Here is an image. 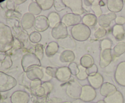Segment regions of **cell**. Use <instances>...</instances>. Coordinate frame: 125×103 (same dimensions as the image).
<instances>
[{
    "label": "cell",
    "instance_id": "obj_50",
    "mask_svg": "<svg viewBox=\"0 0 125 103\" xmlns=\"http://www.w3.org/2000/svg\"><path fill=\"white\" fill-rule=\"evenodd\" d=\"M3 2V1H1V0H0V3H1V2Z\"/></svg>",
    "mask_w": 125,
    "mask_h": 103
},
{
    "label": "cell",
    "instance_id": "obj_49",
    "mask_svg": "<svg viewBox=\"0 0 125 103\" xmlns=\"http://www.w3.org/2000/svg\"><path fill=\"white\" fill-rule=\"evenodd\" d=\"M105 103V102L104 100H100L98 102H96V103Z\"/></svg>",
    "mask_w": 125,
    "mask_h": 103
},
{
    "label": "cell",
    "instance_id": "obj_30",
    "mask_svg": "<svg viewBox=\"0 0 125 103\" xmlns=\"http://www.w3.org/2000/svg\"><path fill=\"white\" fill-rule=\"evenodd\" d=\"M42 8H40V6H39L36 1H32L30 4H29V6H28V11L29 13H31L33 15H38L40 14L42 12Z\"/></svg>",
    "mask_w": 125,
    "mask_h": 103
},
{
    "label": "cell",
    "instance_id": "obj_2",
    "mask_svg": "<svg viewBox=\"0 0 125 103\" xmlns=\"http://www.w3.org/2000/svg\"><path fill=\"white\" fill-rule=\"evenodd\" d=\"M71 35L73 39L78 41H85L91 35V30L89 27L80 23L73 26L71 29Z\"/></svg>",
    "mask_w": 125,
    "mask_h": 103
},
{
    "label": "cell",
    "instance_id": "obj_18",
    "mask_svg": "<svg viewBox=\"0 0 125 103\" xmlns=\"http://www.w3.org/2000/svg\"><path fill=\"white\" fill-rule=\"evenodd\" d=\"M35 17L30 13H26L22 16L21 19V25L25 30L31 29L34 26V23Z\"/></svg>",
    "mask_w": 125,
    "mask_h": 103
},
{
    "label": "cell",
    "instance_id": "obj_10",
    "mask_svg": "<svg viewBox=\"0 0 125 103\" xmlns=\"http://www.w3.org/2000/svg\"><path fill=\"white\" fill-rule=\"evenodd\" d=\"M82 21L81 16L73 14V13H67L64 15L61 18V22L67 27L74 26L78 24H80Z\"/></svg>",
    "mask_w": 125,
    "mask_h": 103
},
{
    "label": "cell",
    "instance_id": "obj_26",
    "mask_svg": "<svg viewBox=\"0 0 125 103\" xmlns=\"http://www.w3.org/2000/svg\"><path fill=\"white\" fill-rule=\"evenodd\" d=\"M12 61L9 55H6L3 59L0 60V71L4 72L7 71L12 67Z\"/></svg>",
    "mask_w": 125,
    "mask_h": 103
},
{
    "label": "cell",
    "instance_id": "obj_45",
    "mask_svg": "<svg viewBox=\"0 0 125 103\" xmlns=\"http://www.w3.org/2000/svg\"><path fill=\"white\" fill-rule=\"evenodd\" d=\"M62 99L57 97H52L46 99L43 103H62Z\"/></svg>",
    "mask_w": 125,
    "mask_h": 103
},
{
    "label": "cell",
    "instance_id": "obj_37",
    "mask_svg": "<svg viewBox=\"0 0 125 103\" xmlns=\"http://www.w3.org/2000/svg\"><path fill=\"white\" fill-rule=\"evenodd\" d=\"M57 68L53 67H47L45 68V73H44L46 74L48 76L51 78L56 77V73L57 71Z\"/></svg>",
    "mask_w": 125,
    "mask_h": 103
},
{
    "label": "cell",
    "instance_id": "obj_14",
    "mask_svg": "<svg viewBox=\"0 0 125 103\" xmlns=\"http://www.w3.org/2000/svg\"><path fill=\"white\" fill-rule=\"evenodd\" d=\"M116 18L117 15L113 12H109L107 14H102L98 18V23L101 27L106 29L111 25V22L115 20Z\"/></svg>",
    "mask_w": 125,
    "mask_h": 103
},
{
    "label": "cell",
    "instance_id": "obj_20",
    "mask_svg": "<svg viewBox=\"0 0 125 103\" xmlns=\"http://www.w3.org/2000/svg\"><path fill=\"white\" fill-rule=\"evenodd\" d=\"M107 6L111 12L117 13L120 12L123 7V1L122 0H108Z\"/></svg>",
    "mask_w": 125,
    "mask_h": 103
},
{
    "label": "cell",
    "instance_id": "obj_35",
    "mask_svg": "<svg viewBox=\"0 0 125 103\" xmlns=\"http://www.w3.org/2000/svg\"><path fill=\"white\" fill-rule=\"evenodd\" d=\"M29 39L31 42L32 43L39 44L42 39V36L40 33L38 32H32L29 35Z\"/></svg>",
    "mask_w": 125,
    "mask_h": 103
},
{
    "label": "cell",
    "instance_id": "obj_21",
    "mask_svg": "<svg viewBox=\"0 0 125 103\" xmlns=\"http://www.w3.org/2000/svg\"><path fill=\"white\" fill-rule=\"evenodd\" d=\"M105 103H124V98L120 92L117 90L112 95L105 97Z\"/></svg>",
    "mask_w": 125,
    "mask_h": 103
},
{
    "label": "cell",
    "instance_id": "obj_34",
    "mask_svg": "<svg viewBox=\"0 0 125 103\" xmlns=\"http://www.w3.org/2000/svg\"><path fill=\"white\" fill-rule=\"evenodd\" d=\"M78 67H79V72L76 76L77 78H78V79L81 80V81H83V80H85L86 79H87L89 76H88L87 73L86 68L84 67H83L81 65H78Z\"/></svg>",
    "mask_w": 125,
    "mask_h": 103
},
{
    "label": "cell",
    "instance_id": "obj_41",
    "mask_svg": "<svg viewBox=\"0 0 125 103\" xmlns=\"http://www.w3.org/2000/svg\"><path fill=\"white\" fill-rule=\"evenodd\" d=\"M68 68H69L70 70L71 73H72V75H74V76H76L79 72V69L78 67V65H77V64L74 62L73 63H70V64L68 65Z\"/></svg>",
    "mask_w": 125,
    "mask_h": 103
},
{
    "label": "cell",
    "instance_id": "obj_3",
    "mask_svg": "<svg viewBox=\"0 0 125 103\" xmlns=\"http://www.w3.org/2000/svg\"><path fill=\"white\" fill-rule=\"evenodd\" d=\"M21 66L24 71L26 72L32 67H41V63L34 53H27L22 57Z\"/></svg>",
    "mask_w": 125,
    "mask_h": 103
},
{
    "label": "cell",
    "instance_id": "obj_46",
    "mask_svg": "<svg viewBox=\"0 0 125 103\" xmlns=\"http://www.w3.org/2000/svg\"><path fill=\"white\" fill-rule=\"evenodd\" d=\"M115 21L116 24H118V25H122L123 24H124L125 23V18L124 17H122V16L117 17L116 19H115Z\"/></svg>",
    "mask_w": 125,
    "mask_h": 103
},
{
    "label": "cell",
    "instance_id": "obj_12",
    "mask_svg": "<svg viewBox=\"0 0 125 103\" xmlns=\"http://www.w3.org/2000/svg\"><path fill=\"white\" fill-rule=\"evenodd\" d=\"M115 79L117 83L125 87V61L118 64L115 72Z\"/></svg>",
    "mask_w": 125,
    "mask_h": 103
},
{
    "label": "cell",
    "instance_id": "obj_47",
    "mask_svg": "<svg viewBox=\"0 0 125 103\" xmlns=\"http://www.w3.org/2000/svg\"><path fill=\"white\" fill-rule=\"evenodd\" d=\"M72 103H85V102H84L80 99H76L74 101H73Z\"/></svg>",
    "mask_w": 125,
    "mask_h": 103
},
{
    "label": "cell",
    "instance_id": "obj_22",
    "mask_svg": "<svg viewBox=\"0 0 125 103\" xmlns=\"http://www.w3.org/2000/svg\"><path fill=\"white\" fill-rule=\"evenodd\" d=\"M75 59V55L74 52L70 50H66L63 51L60 55L59 59L62 63H73Z\"/></svg>",
    "mask_w": 125,
    "mask_h": 103
},
{
    "label": "cell",
    "instance_id": "obj_11",
    "mask_svg": "<svg viewBox=\"0 0 125 103\" xmlns=\"http://www.w3.org/2000/svg\"><path fill=\"white\" fill-rule=\"evenodd\" d=\"M82 86L75 81H73L68 84L67 88V93L70 97L74 99L80 98Z\"/></svg>",
    "mask_w": 125,
    "mask_h": 103
},
{
    "label": "cell",
    "instance_id": "obj_31",
    "mask_svg": "<svg viewBox=\"0 0 125 103\" xmlns=\"http://www.w3.org/2000/svg\"><path fill=\"white\" fill-rule=\"evenodd\" d=\"M35 1L43 10L50 9L54 5V0H36Z\"/></svg>",
    "mask_w": 125,
    "mask_h": 103
},
{
    "label": "cell",
    "instance_id": "obj_43",
    "mask_svg": "<svg viewBox=\"0 0 125 103\" xmlns=\"http://www.w3.org/2000/svg\"><path fill=\"white\" fill-rule=\"evenodd\" d=\"M42 81L40 79H35L31 81L30 82V87L32 90L37 89V88L40 87L42 85Z\"/></svg>",
    "mask_w": 125,
    "mask_h": 103
},
{
    "label": "cell",
    "instance_id": "obj_29",
    "mask_svg": "<svg viewBox=\"0 0 125 103\" xmlns=\"http://www.w3.org/2000/svg\"><path fill=\"white\" fill-rule=\"evenodd\" d=\"M125 52V42L120 41L115 46L112 50V55L115 57H118Z\"/></svg>",
    "mask_w": 125,
    "mask_h": 103
},
{
    "label": "cell",
    "instance_id": "obj_38",
    "mask_svg": "<svg viewBox=\"0 0 125 103\" xmlns=\"http://www.w3.org/2000/svg\"><path fill=\"white\" fill-rule=\"evenodd\" d=\"M53 6L57 12H61L67 7L62 0H54Z\"/></svg>",
    "mask_w": 125,
    "mask_h": 103
},
{
    "label": "cell",
    "instance_id": "obj_51",
    "mask_svg": "<svg viewBox=\"0 0 125 103\" xmlns=\"http://www.w3.org/2000/svg\"><path fill=\"white\" fill-rule=\"evenodd\" d=\"M35 103H39V102H35Z\"/></svg>",
    "mask_w": 125,
    "mask_h": 103
},
{
    "label": "cell",
    "instance_id": "obj_39",
    "mask_svg": "<svg viewBox=\"0 0 125 103\" xmlns=\"http://www.w3.org/2000/svg\"><path fill=\"white\" fill-rule=\"evenodd\" d=\"M107 34V30L103 27H99L94 33V36L97 39H100L106 36Z\"/></svg>",
    "mask_w": 125,
    "mask_h": 103
},
{
    "label": "cell",
    "instance_id": "obj_27",
    "mask_svg": "<svg viewBox=\"0 0 125 103\" xmlns=\"http://www.w3.org/2000/svg\"><path fill=\"white\" fill-rule=\"evenodd\" d=\"M94 64V59L90 55L86 54L81 57L80 59V65L88 69Z\"/></svg>",
    "mask_w": 125,
    "mask_h": 103
},
{
    "label": "cell",
    "instance_id": "obj_13",
    "mask_svg": "<svg viewBox=\"0 0 125 103\" xmlns=\"http://www.w3.org/2000/svg\"><path fill=\"white\" fill-rule=\"evenodd\" d=\"M26 76L29 80H42L44 77L43 69L42 67H34L26 72Z\"/></svg>",
    "mask_w": 125,
    "mask_h": 103
},
{
    "label": "cell",
    "instance_id": "obj_33",
    "mask_svg": "<svg viewBox=\"0 0 125 103\" xmlns=\"http://www.w3.org/2000/svg\"><path fill=\"white\" fill-rule=\"evenodd\" d=\"M100 1H94L92 5L91 6V8L94 12V15L97 18L100 17L102 15V10L101 8V6L100 5Z\"/></svg>",
    "mask_w": 125,
    "mask_h": 103
},
{
    "label": "cell",
    "instance_id": "obj_5",
    "mask_svg": "<svg viewBox=\"0 0 125 103\" xmlns=\"http://www.w3.org/2000/svg\"><path fill=\"white\" fill-rule=\"evenodd\" d=\"M96 96V90L90 85H85L82 86L80 98L84 102H91L95 99Z\"/></svg>",
    "mask_w": 125,
    "mask_h": 103
},
{
    "label": "cell",
    "instance_id": "obj_16",
    "mask_svg": "<svg viewBox=\"0 0 125 103\" xmlns=\"http://www.w3.org/2000/svg\"><path fill=\"white\" fill-rule=\"evenodd\" d=\"M72 76V73L68 67H62L57 68L56 73V77L60 82H65L69 81Z\"/></svg>",
    "mask_w": 125,
    "mask_h": 103
},
{
    "label": "cell",
    "instance_id": "obj_40",
    "mask_svg": "<svg viewBox=\"0 0 125 103\" xmlns=\"http://www.w3.org/2000/svg\"><path fill=\"white\" fill-rule=\"evenodd\" d=\"M42 86V87L45 89V93H46V96L48 95L51 93V91L52 90V89H53V84L51 82H50V81L43 82Z\"/></svg>",
    "mask_w": 125,
    "mask_h": 103
},
{
    "label": "cell",
    "instance_id": "obj_4",
    "mask_svg": "<svg viewBox=\"0 0 125 103\" xmlns=\"http://www.w3.org/2000/svg\"><path fill=\"white\" fill-rule=\"evenodd\" d=\"M17 84V80L13 76L0 71V92L10 90Z\"/></svg>",
    "mask_w": 125,
    "mask_h": 103
},
{
    "label": "cell",
    "instance_id": "obj_8",
    "mask_svg": "<svg viewBox=\"0 0 125 103\" xmlns=\"http://www.w3.org/2000/svg\"><path fill=\"white\" fill-rule=\"evenodd\" d=\"M50 27L48 17L44 15H39L35 17L34 23V27L38 32H42L47 30Z\"/></svg>",
    "mask_w": 125,
    "mask_h": 103
},
{
    "label": "cell",
    "instance_id": "obj_48",
    "mask_svg": "<svg viewBox=\"0 0 125 103\" xmlns=\"http://www.w3.org/2000/svg\"><path fill=\"white\" fill-rule=\"evenodd\" d=\"M25 1V0H22V1H13V2H14L15 4H20L24 2Z\"/></svg>",
    "mask_w": 125,
    "mask_h": 103
},
{
    "label": "cell",
    "instance_id": "obj_23",
    "mask_svg": "<svg viewBox=\"0 0 125 103\" xmlns=\"http://www.w3.org/2000/svg\"><path fill=\"white\" fill-rule=\"evenodd\" d=\"M83 24L87 27H93L98 23V18L93 13H87L83 17Z\"/></svg>",
    "mask_w": 125,
    "mask_h": 103
},
{
    "label": "cell",
    "instance_id": "obj_44",
    "mask_svg": "<svg viewBox=\"0 0 125 103\" xmlns=\"http://www.w3.org/2000/svg\"><path fill=\"white\" fill-rule=\"evenodd\" d=\"M87 73L88 76H90V75H94L95 74L98 73V67L96 66V64H94L90 67L86 69Z\"/></svg>",
    "mask_w": 125,
    "mask_h": 103
},
{
    "label": "cell",
    "instance_id": "obj_7",
    "mask_svg": "<svg viewBox=\"0 0 125 103\" xmlns=\"http://www.w3.org/2000/svg\"><path fill=\"white\" fill-rule=\"evenodd\" d=\"M51 35L56 40L64 39L68 36L67 27L64 24L61 22L59 24L56 25L51 30Z\"/></svg>",
    "mask_w": 125,
    "mask_h": 103
},
{
    "label": "cell",
    "instance_id": "obj_28",
    "mask_svg": "<svg viewBox=\"0 0 125 103\" xmlns=\"http://www.w3.org/2000/svg\"><path fill=\"white\" fill-rule=\"evenodd\" d=\"M48 19L49 23H50V26L52 27V29L61 22V18L59 15L56 12L50 13L48 15Z\"/></svg>",
    "mask_w": 125,
    "mask_h": 103
},
{
    "label": "cell",
    "instance_id": "obj_17",
    "mask_svg": "<svg viewBox=\"0 0 125 103\" xmlns=\"http://www.w3.org/2000/svg\"><path fill=\"white\" fill-rule=\"evenodd\" d=\"M90 86H91L95 89H98L100 88L103 84L104 83V79L102 75L99 73L95 74L94 75H90L87 78Z\"/></svg>",
    "mask_w": 125,
    "mask_h": 103
},
{
    "label": "cell",
    "instance_id": "obj_1",
    "mask_svg": "<svg viewBox=\"0 0 125 103\" xmlns=\"http://www.w3.org/2000/svg\"><path fill=\"white\" fill-rule=\"evenodd\" d=\"M13 38L9 26L0 23V52L6 53L13 48Z\"/></svg>",
    "mask_w": 125,
    "mask_h": 103
},
{
    "label": "cell",
    "instance_id": "obj_36",
    "mask_svg": "<svg viewBox=\"0 0 125 103\" xmlns=\"http://www.w3.org/2000/svg\"><path fill=\"white\" fill-rule=\"evenodd\" d=\"M112 46V41L108 38L104 39L100 42V48H101V50L105 49H111Z\"/></svg>",
    "mask_w": 125,
    "mask_h": 103
},
{
    "label": "cell",
    "instance_id": "obj_15",
    "mask_svg": "<svg viewBox=\"0 0 125 103\" xmlns=\"http://www.w3.org/2000/svg\"><path fill=\"white\" fill-rule=\"evenodd\" d=\"M112 61V53L111 49H105L101 50L100 55V66L105 68L108 66Z\"/></svg>",
    "mask_w": 125,
    "mask_h": 103
},
{
    "label": "cell",
    "instance_id": "obj_19",
    "mask_svg": "<svg viewBox=\"0 0 125 103\" xmlns=\"http://www.w3.org/2000/svg\"><path fill=\"white\" fill-rule=\"evenodd\" d=\"M117 91L115 86L110 82H104L100 87V94L104 97L109 96Z\"/></svg>",
    "mask_w": 125,
    "mask_h": 103
},
{
    "label": "cell",
    "instance_id": "obj_25",
    "mask_svg": "<svg viewBox=\"0 0 125 103\" xmlns=\"http://www.w3.org/2000/svg\"><path fill=\"white\" fill-rule=\"evenodd\" d=\"M59 45L58 43L54 41L50 42L47 45L45 49V53L48 57H51L54 55L57 52H58Z\"/></svg>",
    "mask_w": 125,
    "mask_h": 103
},
{
    "label": "cell",
    "instance_id": "obj_24",
    "mask_svg": "<svg viewBox=\"0 0 125 103\" xmlns=\"http://www.w3.org/2000/svg\"><path fill=\"white\" fill-rule=\"evenodd\" d=\"M112 34L116 40L121 41L125 38V31L124 28L122 25L116 24L112 29Z\"/></svg>",
    "mask_w": 125,
    "mask_h": 103
},
{
    "label": "cell",
    "instance_id": "obj_6",
    "mask_svg": "<svg viewBox=\"0 0 125 103\" xmlns=\"http://www.w3.org/2000/svg\"><path fill=\"white\" fill-rule=\"evenodd\" d=\"M63 3L72 10V13L79 15L84 13L82 0H63Z\"/></svg>",
    "mask_w": 125,
    "mask_h": 103
},
{
    "label": "cell",
    "instance_id": "obj_9",
    "mask_svg": "<svg viewBox=\"0 0 125 103\" xmlns=\"http://www.w3.org/2000/svg\"><path fill=\"white\" fill-rule=\"evenodd\" d=\"M29 100L30 96L25 91H15L10 96V101L12 103H28Z\"/></svg>",
    "mask_w": 125,
    "mask_h": 103
},
{
    "label": "cell",
    "instance_id": "obj_32",
    "mask_svg": "<svg viewBox=\"0 0 125 103\" xmlns=\"http://www.w3.org/2000/svg\"><path fill=\"white\" fill-rule=\"evenodd\" d=\"M34 55L41 61L44 56L43 46L41 44H37L34 46Z\"/></svg>",
    "mask_w": 125,
    "mask_h": 103
},
{
    "label": "cell",
    "instance_id": "obj_42",
    "mask_svg": "<svg viewBox=\"0 0 125 103\" xmlns=\"http://www.w3.org/2000/svg\"><path fill=\"white\" fill-rule=\"evenodd\" d=\"M32 91V93L34 94V95L36 96L39 97V98H42V97L46 96L45 90L43 87H42V86H40V87L37 88V89Z\"/></svg>",
    "mask_w": 125,
    "mask_h": 103
}]
</instances>
